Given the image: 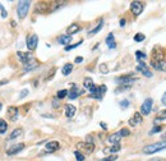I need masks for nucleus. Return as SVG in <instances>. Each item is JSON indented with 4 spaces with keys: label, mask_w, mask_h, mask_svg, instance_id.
Wrapping results in <instances>:
<instances>
[{
    "label": "nucleus",
    "mask_w": 166,
    "mask_h": 161,
    "mask_svg": "<svg viewBox=\"0 0 166 161\" xmlns=\"http://www.w3.org/2000/svg\"><path fill=\"white\" fill-rule=\"evenodd\" d=\"M161 103H162V105H165L166 106V92L162 95V99H161Z\"/></svg>",
    "instance_id": "a18cd8bd"
},
{
    "label": "nucleus",
    "mask_w": 166,
    "mask_h": 161,
    "mask_svg": "<svg viewBox=\"0 0 166 161\" xmlns=\"http://www.w3.org/2000/svg\"><path fill=\"white\" fill-rule=\"evenodd\" d=\"M23 148H24V143H18V144H15V146L10 147L8 151H7V155H9V156H13V155L19 153Z\"/></svg>",
    "instance_id": "9b49d317"
},
{
    "label": "nucleus",
    "mask_w": 166,
    "mask_h": 161,
    "mask_svg": "<svg viewBox=\"0 0 166 161\" xmlns=\"http://www.w3.org/2000/svg\"><path fill=\"white\" fill-rule=\"evenodd\" d=\"M74 114H76V106L67 105V106H65V116H67V118H73Z\"/></svg>",
    "instance_id": "b1692460"
},
{
    "label": "nucleus",
    "mask_w": 166,
    "mask_h": 161,
    "mask_svg": "<svg viewBox=\"0 0 166 161\" xmlns=\"http://www.w3.org/2000/svg\"><path fill=\"white\" fill-rule=\"evenodd\" d=\"M144 39H146V36H144L143 33H136V36H134L136 42H142V41H144Z\"/></svg>",
    "instance_id": "473e14b6"
},
{
    "label": "nucleus",
    "mask_w": 166,
    "mask_h": 161,
    "mask_svg": "<svg viewBox=\"0 0 166 161\" xmlns=\"http://www.w3.org/2000/svg\"><path fill=\"white\" fill-rule=\"evenodd\" d=\"M166 119V109H164L162 111H160L158 114L156 115V122L158 120H165Z\"/></svg>",
    "instance_id": "7c9ffc66"
},
{
    "label": "nucleus",
    "mask_w": 166,
    "mask_h": 161,
    "mask_svg": "<svg viewBox=\"0 0 166 161\" xmlns=\"http://www.w3.org/2000/svg\"><path fill=\"white\" fill-rule=\"evenodd\" d=\"M130 88V86H128V84H121L117 87V90H115V93H120V92H124V91L127 90H129Z\"/></svg>",
    "instance_id": "2f4dec72"
},
{
    "label": "nucleus",
    "mask_w": 166,
    "mask_h": 161,
    "mask_svg": "<svg viewBox=\"0 0 166 161\" xmlns=\"http://www.w3.org/2000/svg\"><path fill=\"white\" fill-rule=\"evenodd\" d=\"M2 109H3V104L0 103V111H2Z\"/></svg>",
    "instance_id": "8fccbe9b"
},
{
    "label": "nucleus",
    "mask_w": 166,
    "mask_h": 161,
    "mask_svg": "<svg viewBox=\"0 0 166 161\" xmlns=\"http://www.w3.org/2000/svg\"><path fill=\"white\" fill-rule=\"evenodd\" d=\"M151 67H153L157 71H162L166 72V60L162 62H151Z\"/></svg>",
    "instance_id": "f3484780"
},
{
    "label": "nucleus",
    "mask_w": 166,
    "mask_h": 161,
    "mask_svg": "<svg viewBox=\"0 0 166 161\" xmlns=\"http://www.w3.org/2000/svg\"><path fill=\"white\" fill-rule=\"evenodd\" d=\"M67 96H68V91L67 90H61V91H59V92H58V99L59 100L67 97Z\"/></svg>",
    "instance_id": "f704fd0d"
},
{
    "label": "nucleus",
    "mask_w": 166,
    "mask_h": 161,
    "mask_svg": "<svg viewBox=\"0 0 166 161\" xmlns=\"http://www.w3.org/2000/svg\"><path fill=\"white\" fill-rule=\"evenodd\" d=\"M106 86L105 84H101L100 87H96V91L93 93H91V97L92 99H96V100H102V96H104V93L106 92Z\"/></svg>",
    "instance_id": "423d86ee"
},
{
    "label": "nucleus",
    "mask_w": 166,
    "mask_h": 161,
    "mask_svg": "<svg viewBox=\"0 0 166 161\" xmlns=\"http://www.w3.org/2000/svg\"><path fill=\"white\" fill-rule=\"evenodd\" d=\"M143 8L144 7H143V4L141 2H132V4H130V10L136 17H138V15L143 12Z\"/></svg>",
    "instance_id": "0eeeda50"
},
{
    "label": "nucleus",
    "mask_w": 166,
    "mask_h": 161,
    "mask_svg": "<svg viewBox=\"0 0 166 161\" xmlns=\"http://www.w3.org/2000/svg\"><path fill=\"white\" fill-rule=\"evenodd\" d=\"M120 151V144H114L112 147H110V148H105L104 150V152H110V153H115V152H119Z\"/></svg>",
    "instance_id": "cd10ccee"
},
{
    "label": "nucleus",
    "mask_w": 166,
    "mask_h": 161,
    "mask_svg": "<svg viewBox=\"0 0 166 161\" xmlns=\"http://www.w3.org/2000/svg\"><path fill=\"white\" fill-rule=\"evenodd\" d=\"M0 10H2V17L3 18H7L8 17V13H7V10L4 9V7H3L2 4H0Z\"/></svg>",
    "instance_id": "79ce46f5"
},
{
    "label": "nucleus",
    "mask_w": 166,
    "mask_h": 161,
    "mask_svg": "<svg viewBox=\"0 0 166 161\" xmlns=\"http://www.w3.org/2000/svg\"><path fill=\"white\" fill-rule=\"evenodd\" d=\"M161 131H162V127L161 125H157V127H155L151 132H149V134H156V133H160Z\"/></svg>",
    "instance_id": "a19ab883"
},
{
    "label": "nucleus",
    "mask_w": 166,
    "mask_h": 161,
    "mask_svg": "<svg viewBox=\"0 0 166 161\" xmlns=\"http://www.w3.org/2000/svg\"><path fill=\"white\" fill-rule=\"evenodd\" d=\"M101 127L105 128V129H106V124H105V123H101Z\"/></svg>",
    "instance_id": "09e8293b"
},
{
    "label": "nucleus",
    "mask_w": 166,
    "mask_h": 161,
    "mask_svg": "<svg viewBox=\"0 0 166 161\" xmlns=\"http://www.w3.org/2000/svg\"><path fill=\"white\" fill-rule=\"evenodd\" d=\"M7 131H8V123L4 119H0V134H5Z\"/></svg>",
    "instance_id": "c85d7f7f"
},
{
    "label": "nucleus",
    "mask_w": 166,
    "mask_h": 161,
    "mask_svg": "<svg viewBox=\"0 0 166 161\" xmlns=\"http://www.w3.org/2000/svg\"><path fill=\"white\" fill-rule=\"evenodd\" d=\"M46 10H49V4L46 3H39L36 7V12L37 13H45Z\"/></svg>",
    "instance_id": "393cba45"
},
{
    "label": "nucleus",
    "mask_w": 166,
    "mask_h": 161,
    "mask_svg": "<svg viewBox=\"0 0 166 161\" xmlns=\"http://www.w3.org/2000/svg\"><path fill=\"white\" fill-rule=\"evenodd\" d=\"M106 44H108L109 49H115V47H116V42H115L114 35H112V33H109L108 37H106Z\"/></svg>",
    "instance_id": "4be33fe9"
},
{
    "label": "nucleus",
    "mask_w": 166,
    "mask_h": 161,
    "mask_svg": "<svg viewBox=\"0 0 166 161\" xmlns=\"http://www.w3.org/2000/svg\"><path fill=\"white\" fill-rule=\"evenodd\" d=\"M152 105H153V100L152 99H146L144 103L141 106V115H148L152 110Z\"/></svg>",
    "instance_id": "39448f33"
},
{
    "label": "nucleus",
    "mask_w": 166,
    "mask_h": 161,
    "mask_svg": "<svg viewBox=\"0 0 166 161\" xmlns=\"http://www.w3.org/2000/svg\"><path fill=\"white\" fill-rule=\"evenodd\" d=\"M120 106L123 107V109H127V107L129 106V101H128V100H123L121 103H120Z\"/></svg>",
    "instance_id": "37998d69"
},
{
    "label": "nucleus",
    "mask_w": 166,
    "mask_h": 161,
    "mask_svg": "<svg viewBox=\"0 0 166 161\" xmlns=\"http://www.w3.org/2000/svg\"><path fill=\"white\" fill-rule=\"evenodd\" d=\"M153 161H162V160H161V159H155Z\"/></svg>",
    "instance_id": "3c124183"
},
{
    "label": "nucleus",
    "mask_w": 166,
    "mask_h": 161,
    "mask_svg": "<svg viewBox=\"0 0 166 161\" xmlns=\"http://www.w3.org/2000/svg\"><path fill=\"white\" fill-rule=\"evenodd\" d=\"M82 44V41H79V42H77V44H74V45H68L67 47H65V51H70V50H73V49H76L77 46H79Z\"/></svg>",
    "instance_id": "e433bc0d"
},
{
    "label": "nucleus",
    "mask_w": 166,
    "mask_h": 161,
    "mask_svg": "<svg viewBox=\"0 0 166 161\" xmlns=\"http://www.w3.org/2000/svg\"><path fill=\"white\" fill-rule=\"evenodd\" d=\"M166 60L165 59V51L160 46H156L152 50V60L151 62H162Z\"/></svg>",
    "instance_id": "20e7f679"
},
{
    "label": "nucleus",
    "mask_w": 166,
    "mask_h": 161,
    "mask_svg": "<svg viewBox=\"0 0 166 161\" xmlns=\"http://www.w3.org/2000/svg\"><path fill=\"white\" fill-rule=\"evenodd\" d=\"M100 72L101 73H104V74H106V73H109V69H108V65L104 63V64H101L100 65Z\"/></svg>",
    "instance_id": "58836bf2"
},
{
    "label": "nucleus",
    "mask_w": 166,
    "mask_h": 161,
    "mask_svg": "<svg viewBox=\"0 0 166 161\" xmlns=\"http://www.w3.org/2000/svg\"><path fill=\"white\" fill-rule=\"evenodd\" d=\"M142 115H141V112H136L134 115H133V118L129 120V124L132 125V127H134V125H137V124H141L142 123Z\"/></svg>",
    "instance_id": "6ab92c4d"
},
{
    "label": "nucleus",
    "mask_w": 166,
    "mask_h": 161,
    "mask_svg": "<svg viewBox=\"0 0 166 161\" xmlns=\"http://www.w3.org/2000/svg\"><path fill=\"white\" fill-rule=\"evenodd\" d=\"M30 2H26V0H22V2H18L17 3V13H18V17L19 19H24L26 15L28 14V10H30Z\"/></svg>",
    "instance_id": "f03ea898"
},
{
    "label": "nucleus",
    "mask_w": 166,
    "mask_h": 161,
    "mask_svg": "<svg viewBox=\"0 0 166 161\" xmlns=\"http://www.w3.org/2000/svg\"><path fill=\"white\" fill-rule=\"evenodd\" d=\"M136 56H137V60L141 62V59H144V58H146V54L142 52V51H136Z\"/></svg>",
    "instance_id": "4c0bfd02"
},
{
    "label": "nucleus",
    "mask_w": 166,
    "mask_h": 161,
    "mask_svg": "<svg viewBox=\"0 0 166 161\" xmlns=\"http://www.w3.org/2000/svg\"><path fill=\"white\" fill-rule=\"evenodd\" d=\"M79 30H81V27H79L77 23H73L68 27V30H67V33L68 36H72L74 33H77V32H79Z\"/></svg>",
    "instance_id": "412c9836"
},
{
    "label": "nucleus",
    "mask_w": 166,
    "mask_h": 161,
    "mask_svg": "<svg viewBox=\"0 0 166 161\" xmlns=\"http://www.w3.org/2000/svg\"><path fill=\"white\" fill-rule=\"evenodd\" d=\"M119 133H120L121 137H127V136H129V134H130L129 129H127V128H123L121 131H119Z\"/></svg>",
    "instance_id": "ea45409f"
},
{
    "label": "nucleus",
    "mask_w": 166,
    "mask_h": 161,
    "mask_svg": "<svg viewBox=\"0 0 166 161\" xmlns=\"http://www.w3.org/2000/svg\"><path fill=\"white\" fill-rule=\"evenodd\" d=\"M60 144H59L58 141H51V142H47L46 143V151L47 152H54L56 150H59Z\"/></svg>",
    "instance_id": "dca6fc26"
},
{
    "label": "nucleus",
    "mask_w": 166,
    "mask_h": 161,
    "mask_svg": "<svg viewBox=\"0 0 166 161\" xmlns=\"http://www.w3.org/2000/svg\"><path fill=\"white\" fill-rule=\"evenodd\" d=\"M82 62H83V58H82V56H77V58H76V63H77V64L82 63Z\"/></svg>",
    "instance_id": "49530a36"
},
{
    "label": "nucleus",
    "mask_w": 166,
    "mask_h": 161,
    "mask_svg": "<svg viewBox=\"0 0 166 161\" xmlns=\"http://www.w3.org/2000/svg\"><path fill=\"white\" fill-rule=\"evenodd\" d=\"M115 80H116L117 83H120V84H128V86H130V84L136 80V78L132 77V76H123V77L116 78Z\"/></svg>",
    "instance_id": "f8f14e48"
},
{
    "label": "nucleus",
    "mask_w": 166,
    "mask_h": 161,
    "mask_svg": "<svg viewBox=\"0 0 166 161\" xmlns=\"http://www.w3.org/2000/svg\"><path fill=\"white\" fill-rule=\"evenodd\" d=\"M117 159L116 155H110L108 157H104V159H100V160H96V161H115Z\"/></svg>",
    "instance_id": "72a5a7b5"
},
{
    "label": "nucleus",
    "mask_w": 166,
    "mask_h": 161,
    "mask_svg": "<svg viewBox=\"0 0 166 161\" xmlns=\"http://www.w3.org/2000/svg\"><path fill=\"white\" fill-rule=\"evenodd\" d=\"M83 93V91L81 90H78V87H73L70 91L68 92V97L70 99V100H76L79 95H82Z\"/></svg>",
    "instance_id": "a211bd4d"
},
{
    "label": "nucleus",
    "mask_w": 166,
    "mask_h": 161,
    "mask_svg": "<svg viewBox=\"0 0 166 161\" xmlns=\"http://www.w3.org/2000/svg\"><path fill=\"white\" fill-rule=\"evenodd\" d=\"M102 26H104V21L101 19V21H100V23H99V26L96 27V28H93L92 31H89L88 33H89V35H95V33H97L99 31H101V28H102Z\"/></svg>",
    "instance_id": "c756f323"
},
{
    "label": "nucleus",
    "mask_w": 166,
    "mask_h": 161,
    "mask_svg": "<svg viewBox=\"0 0 166 161\" xmlns=\"http://www.w3.org/2000/svg\"><path fill=\"white\" fill-rule=\"evenodd\" d=\"M70 40H72V37L67 35V36H60V37H59L58 42H59V44H61V45H67L68 46V44L70 42Z\"/></svg>",
    "instance_id": "bb28decb"
},
{
    "label": "nucleus",
    "mask_w": 166,
    "mask_h": 161,
    "mask_svg": "<svg viewBox=\"0 0 166 161\" xmlns=\"http://www.w3.org/2000/svg\"><path fill=\"white\" fill-rule=\"evenodd\" d=\"M7 115H8V119H10L12 122H15L18 119V107L9 106L7 110Z\"/></svg>",
    "instance_id": "9d476101"
},
{
    "label": "nucleus",
    "mask_w": 166,
    "mask_h": 161,
    "mask_svg": "<svg viewBox=\"0 0 166 161\" xmlns=\"http://www.w3.org/2000/svg\"><path fill=\"white\" fill-rule=\"evenodd\" d=\"M161 150H166V139H162L160 142H156V143H152V144H148V146L143 147V153L146 155H152V153H156Z\"/></svg>",
    "instance_id": "f257e3e1"
},
{
    "label": "nucleus",
    "mask_w": 166,
    "mask_h": 161,
    "mask_svg": "<svg viewBox=\"0 0 166 161\" xmlns=\"http://www.w3.org/2000/svg\"><path fill=\"white\" fill-rule=\"evenodd\" d=\"M37 44H39V36L37 35H31L27 37V47L31 51L36 49Z\"/></svg>",
    "instance_id": "6e6552de"
},
{
    "label": "nucleus",
    "mask_w": 166,
    "mask_h": 161,
    "mask_svg": "<svg viewBox=\"0 0 166 161\" xmlns=\"http://www.w3.org/2000/svg\"><path fill=\"white\" fill-rule=\"evenodd\" d=\"M121 138H123V137L120 136V133L116 132V133L110 134V136L108 137V141H109L110 143H112V144H119V142H120Z\"/></svg>",
    "instance_id": "2eb2a0df"
},
{
    "label": "nucleus",
    "mask_w": 166,
    "mask_h": 161,
    "mask_svg": "<svg viewBox=\"0 0 166 161\" xmlns=\"http://www.w3.org/2000/svg\"><path fill=\"white\" fill-rule=\"evenodd\" d=\"M27 95H28V90H23L22 92H20V95H19V99H24Z\"/></svg>",
    "instance_id": "c03bdc74"
},
{
    "label": "nucleus",
    "mask_w": 166,
    "mask_h": 161,
    "mask_svg": "<svg viewBox=\"0 0 166 161\" xmlns=\"http://www.w3.org/2000/svg\"><path fill=\"white\" fill-rule=\"evenodd\" d=\"M83 86H84V88H87L91 93H93L95 91H96V86H95V83H93L92 78H84Z\"/></svg>",
    "instance_id": "4468645a"
},
{
    "label": "nucleus",
    "mask_w": 166,
    "mask_h": 161,
    "mask_svg": "<svg viewBox=\"0 0 166 161\" xmlns=\"http://www.w3.org/2000/svg\"><path fill=\"white\" fill-rule=\"evenodd\" d=\"M22 134H23V129H22V128H17V129H14L12 133H10L8 141H13L14 138H18L19 136H22Z\"/></svg>",
    "instance_id": "5701e85b"
},
{
    "label": "nucleus",
    "mask_w": 166,
    "mask_h": 161,
    "mask_svg": "<svg viewBox=\"0 0 166 161\" xmlns=\"http://www.w3.org/2000/svg\"><path fill=\"white\" fill-rule=\"evenodd\" d=\"M72 71H73V64H70V63H67L65 65L61 68V73L64 76H69V74L72 73Z\"/></svg>",
    "instance_id": "a878e982"
},
{
    "label": "nucleus",
    "mask_w": 166,
    "mask_h": 161,
    "mask_svg": "<svg viewBox=\"0 0 166 161\" xmlns=\"http://www.w3.org/2000/svg\"><path fill=\"white\" fill-rule=\"evenodd\" d=\"M17 56L19 58V60L22 62L23 64H28L30 62L33 60V56H32L31 52H23V51H18Z\"/></svg>",
    "instance_id": "1a4fd4ad"
},
{
    "label": "nucleus",
    "mask_w": 166,
    "mask_h": 161,
    "mask_svg": "<svg viewBox=\"0 0 166 161\" xmlns=\"http://www.w3.org/2000/svg\"><path fill=\"white\" fill-rule=\"evenodd\" d=\"M95 150V144L92 142H78L77 143V151H83L86 153H92Z\"/></svg>",
    "instance_id": "7ed1b4c3"
},
{
    "label": "nucleus",
    "mask_w": 166,
    "mask_h": 161,
    "mask_svg": "<svg viewBox=\"0 0 166 161\" xmlns=\"http://www.w3.org/2000/svg\"><path fill=\"white\" fill-rule=\"evenodd\" d=\"M74 156H76L77 161H84V155L79 151H74Z\"/></svg>",
    "instance_id": "c9c22d12"
},
{
    "label": "nucleus",
    "mask_w": 166,
    "mask_h": 161,
    "mask_svg": "<svg viewBox=\"0 0 166 161\" xmlns=\"http://www.w3.org/2000/svg\"><path fill=\"white\" fill-rule=\"evenodd\" d=\"M137 71L138 72H141L143 76H146V77H152V73L148 71V68H147V65L144 64L143 62H139V64H138V67H137Z\"/></svg>",
    "instance_id": "ddd939ff"
},
{
    "label": "nucleus",
    "mask_w": 166,
    "mask_h": 161,
    "mask_svg": "<svg viewBox=\"0 0 166 161\" xmlns=\"http://www.w3.org/2000/svg\"><path fill=\"white\" fill-rule=\"evenodd\" d=\"M37 65H39V63L35 62V60L30 62L28 64H24L23 73H28V72H31V71H33V69H36V68H37Z\"/></svg>",
    "instance_id": "aec40b11"
},
{
    "label": "nucleus",
    "mask_w": 166,
    "mask_h": 161,
    "mask_svg": "<svg viewBox=\"0 0 166 161\" xmlns=\"http://www.w3.org/2000/svg\"><path fill=\"white\" fill-rule=\"evenodd\" d=\"M124 24H125V19H121V21H120V26L123 27V26H124Z\"/></svg>",
    "instance_id": "de8ad7c7"
}]
</instances>
